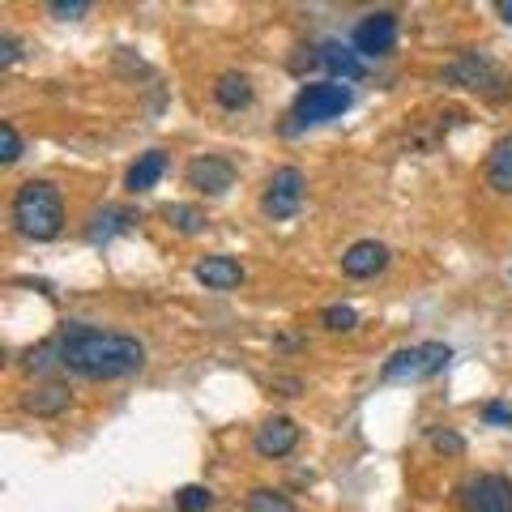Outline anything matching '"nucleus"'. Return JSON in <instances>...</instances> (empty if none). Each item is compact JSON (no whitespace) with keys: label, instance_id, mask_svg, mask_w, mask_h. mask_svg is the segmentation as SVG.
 <instances>
[{"label":"nucleus","instance_id":"nucleus-1","mask_svg":"<svg viewBox=\"0 0 512 512\" xmlns=\"http://www.w3.org/2000/svg\"><path fill=\"white\" fill-rule=\"evenodd\" d=\"M56 346H60V367H69L82 380H124L146 367V346L137 338L116 329L82 325V320L60 325Z\"/></svg>","mask_w":512,"mask_h":512},{"label":"nucleus","instance_id":"nucleus-2","mask_svg":"<svg viewBox=\"0 0 512 512\" xmlns=\"http://www.w3.org/2000/svg\"><path fill=\"white\" fill-rule=\"evenodd\" d=\"M9 218L18 235L35 239V244H47L64 231V197L52 180H26L9 201Z\"/></svg>","mask_w":512,"mask_h":512},{"label":"nucleus","instance_id":"nucleus-3","mask_svg":"<svg viewBox=\"0 0 512 512\" xmlns=\"http://www.w3.org/2000/svg\"><path fill=\"white\" fill-rule=\"evenodd\" d=\"M355 103V94L350 86L342 82H308L299 94H295V107H291V128L286 133H295V128H308V124H325V120H338L342 111H350Z\"/></svg>","mask_w":512,"mask_h":512},{"label":"nucleus","instance_id":"nucleus-4","mask_svg":"<svg viewBox=\"0 0 512 512\" xmlns=\"http://www.w3.org/2000/svg\"><path fill=\"white\" fill-rule=\"evenodd\" d=\"M453 359V350H448L444 342H423V346H406V350H397L393 359H384L380 367V380H431V376H440L444 372V363Z\"/></svg>","mask_w":512,"mask_h":512},{"label":"nucleus","instance_id":"nucleus-5","mask_svg":"<svg viewBox=\"0 0 512 512\" xmlns=\"http://www.w3.org/2000/svg\"><path fill=\"white\" fill-rule=\"evenodd\" d=\"M444 82L457 90H474V94H504L512 86L500 64L478 52H461L453 64H444Z\"/></svg>","mask_w":512,"mask_h":512},{"label":"nucleus","instance_id":"nucleus-6","mask_svg":"<svg viewBox=\"0 0 512 512\" xmlns=\"http://www.w3.org/2000/svg\"><path fill=\"white\" fill-rule=\"evenodd\" d=\"M303 205V171L299 167H278L274 175H269V184L261 192V214L265 218H295Z\"/></svg>","mask_w":512,"mask_h":512},{"label":"nucleus","instance_id":"nucleus-7","mask_svg":"<svg viewBox=\"0 0 512 512\" xmlns=\"http://www.w3.org/2000/svg\"><path fill=\"white\" fill-rule=\"evenodd\" d=\"M466 512H512V478L504 474H474L457 487Z\"/></svg>","mask_w":512,"mask_h":512},{"label":"nucleus","instance_id":"nucleus-8","mask_svg":"<svg viewBox=\"0 0 512 512\" xmlns=\"http://www.w3.org/2000/svg\"><path fill=\"white\" fill-rule=\"evenodd\" d=\"M397 43V13L376 9L355 26V52L359 56H389Z\"/></svg>","mask_w":512,"mask_h":512},{"label":"nucleus","instance_id":"nucleus-9","mask_svg":"<svg viewBox=\"0 0 512 512\" xmlns=\"http://www.w3.org/2000/svg\"><path fill=\"white\" fill-rule=\"evenodd\" d=\"M184 175H188V188L205 192V197H222V192L235 184V167H231V158H222V154H201V158H192Z\"/></svg>","mask_w":512,"mask_h":512},{"label":"nucleus","instance_id":"nucleus-10","mask_svg":"<svg viewBox=\"0 0 512 512\" xmlns=\"http://www.w3.org/2000/svg\"><path fill=\"white\" fill-rule=\"evenodd\" d=\"M295 444H299V423L286 419V414H274V419H265L261 427H256V436H252L256 457H269V461L295 453Z\"/></svg>","mask_w":512,"mask_h":512},{"label":"nucleus","instance_id":"nucleus-11","mask_svg":"<svg viewBox=\"0 0 512 512\" xmlns=\"http://www.w3.org/2000/svg\"><path fill=\"white\" fill-rule=\"evenodd\" d=\"M26 414H35V419H56L73 406V389L60 380H43V384H30V389L18 397Z\"/></svg>","mask_w":512,"mask_h":512},{"label":"nucleus","instance_id":"nucleus-12","mask_svg":"<svg viewBox=\"0 0 512 512\" xmlns=\"http://www.w3.org/2000/svg\"><path fill=\"white\" fill-rule=\"evenodd\" d=\"M384 265H389V248H384L380 239H359V244H350L342 252V274L346 278H376Z\"/></svg>","mask_w":512,"mask_h":512},{"label":"nucleus","instance_id":"nucleus-13","mask_svg":"<svg viewBox=\"0 0 512 512\" xmlns=\"http://www.w3.org/2000/svg\"><path fill=\"white\" fill-rule=\"evenodd\" d=\"M192 274H197V282L205 286V291H235V286L244 282V265H239L235 256L218 252V256H201Z\"/></svg>","mask_w":512,"mask_h":512},{"label":"nucleus","instance_id":"nucleus-14","mask_svg":"<svg viewBox=\"0 0 512 512\" xmlns=\"http://www.w3.org/2000/svg\"><path fill=\"white\" fill-rule=\"evenodd\" d=\"M320 64L333 73V77H342V82H359L363 77V60L355 56V47H346V43H320Z\"/></svg>","mask_w":512,"mask_h":512},{"label":"nucleus","instance_id":"nucleus-15","mask_svg":"<svg viewBox=\"0 0 512 512\" xmlns=\"http://www.w3.org/2000/svg\"><path fill=\"white\" fill-rule=\"evenodd\" d=\"M163 171H167V154L163 150H146V154H137L133 167H128L124 188L128 192H150L158 180H163Z\"/></svg>","mask_w":512,"mask_h":512},{"label":"nucleus","instance_id":"nucleus-16","mask_svg":"<svg viewBox=\"0 0 512 512\" xmlns=\"http://www.w3.org/2000/svg\"><path fill=\"white\" fill-rule=\"evenodd\" d=\"M487 188L512 197V137H500L487 154Z\"/></svg>","mask_w":512,"mask_h":512},{"label":"nucleus","instance_id":"nucleus-17","mask_svg":"<svg viewBox=\"0 0 512 512\" xmlns=\"http://www.w3.org/2000/svg\"><path fill=\"white\" fill-rule=\"evenodd\" d=\"M214 103L227 107V111L248 107V103H252V82H248V77L239 73V69L218 73V77H214Z\"/></svg>","mask_w":512,"mask_h":512},{"label":"nucleus","instance_id":"nucleus-18","mask_svg":"<svg viewBox=\"0 0 512 512\" xmlns=\"http://www.w3.org/2000/svg\"><path fill=\"white\" fill-rule=\"evenodd\" d=\"M128 227H133V214H128V210H94L90 227H86V239H90V244H107L111 235H120Z\"/></svg>","mask_w":512,"mask_h":512},{"label":"nucleus","instance_id":"nucleus-19","mask_svg":"<svg viewBox=\"0 0 512 512\" xmlns=\"http://www.w3.org/2000/svg\"><path fill=\"white\" fill-rule=\"evenodd\" d=\"M244 508L248 512H295V500L286 491H274V487H252L244 495Z\"/></svg>","mask_w":512,"mask_h":512},{"label":"nucleus","instance_id":"nucleus-20","mask_svg":"<svg viewBox=\"0 0 512 512\" xmlns=\"http://www.w3.org/2000/svg\"><path fill=\"white\" fill-rule=\"evenodd\" d=\"M163 218L180 235H197L205 227V210H201V205H180V201H175V205H167V210H163Z\"/></svg>","mask_w":512,"mask_h":512},{"label":"nucleus","instance_id":"nucleus-21","mask_svg":"<svg viewBox=\"0 0 512 512\" xmlns=\"http://www.w3.org/2000/svg\"><path fill=\"white\" fill-rule=\"evenodd\" d=\"M56 363H60V346L56 342H39V346H30L22 355V372L26 376H43V372H52Z\"/></svg>","mask_w":512,"mask_h":512},{"label":"nucleus","instance_id":"nucleus-22","mask_svg":"<svg viewBox=\"0 0 512 512\" xmlns=\"http://www.w3.org/2000/svg\"><path fill=\"white\" fill-rule=\"evenodd\" d=\"M320 325H325L329 333H350L359 325V312L350 308V303H329V308L320 312Z\"/></svg>","mask_w":512,"mask_h":512},{"label":"nucleus","instance_id":"nucleus-23","mask_svg":"<svg viewBox=\"0 0 512 512\" xmlns=\"http://www.w3.org/2000/svg\"><path fill=\"white\" fill-rule=\"evenodd\" d=\"M175 508H180V512H210L214 508V491L210 487H197V483L180 487V491H175Z\"/></svg>","mask_w":512,"mask_h":512},{"label":"nucleus","instance_id":"nucleus-24","mask_svg":"<svg viewBox=\"0 0 512 512\" xmlns=\"http://www.w3.org/2000/svg\"><path fill=\"white\" fill-rule=\"evenodd\" d=\"M427 440H431V448H436V453H444V457H461V453H466V440H461L453 427H431Z\"/></svg>","mask_w":512,"mask_h":512},{"label":"nucleus","instance_id":"nucleus-25","mask_svg":"<svg viewBox=\"0 0 512 512\" xmlns=\"http://www.w3.org/2000/svg\"><path fill=\"white\" fill-rule=\"evenodd\" d=\"M18 158H22V137H18V128L5 120V124H0V163L13 167Z\"/></svg>","mask_w":512,"mask_h":512},{"label":"nucleus","instance_id":"nucleus-26","mask_svg":"<svg viewBox=\"0 0 512 512\" xmlns=\"http://www.w3.org/2000/svg\"><path fill=\"white\" fill-rule=\"evenodd\" d=\"M47 13L60 18V22H73V18H86V13H90V0H52Z\"/></svg>","mask_w":512,"mask_h":512},{"label":"nucleus","instance_id":"nucleus-27","mask_svg":"<svg viewBox=\"0 0 512 512\" xmlns=\"http://www.w3.org/2000/svg\"><path fill=\"white\" fill-rule=\"evenodd\" d=\"M483 423H491V427H512V406H508V402H487V406H483Z\"/></svg>","mask_w":512,"mask_h":512},{"label":"nucleus","instance_id":"nucleus-28","mask_svg":"<svg viewBox=\"0 0 512 512\" xmlns=\"http://www.w3.org/2000/svg\"><path fill=\"white\" fill-rule=\"evenodd\" d=\"M18 56H22V43L13 39V35H0V69H9Z\"/></svg>","mask_w":512,"mask_h":512},{"label":"nucleus","instance_id":"nucleus-29","mask_svg":"<svg viewBox=\"0 0 512 512\" xmlns=\"http://www.w3.org/2000/svg\"><path fill=\"white\" fill-rule=\"evenodd\" d=\"M269 384H274V389H282V397H299V389H303L299 376H274Z\"/></svg>","mask_w":512,"mask_h":512},{"label":"nucleus","instance_id":"nucleus-30","mask_svg":"<svg viewBox=\"0 0 512 512\" xmlns=\"http://www.w3.org/2000/svg\"><path fill=\"white\" fill-rule=\"evenodd\" d=\"M500 13H504V22H512V5H508V0H504V5H500Z\"/></svg>","mask_w":512,"mask_h":512}]
</instances>
